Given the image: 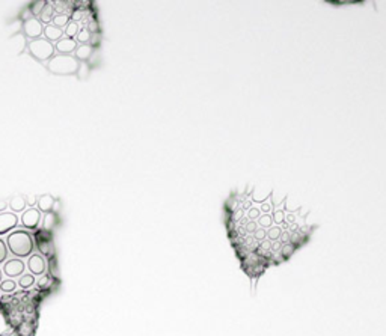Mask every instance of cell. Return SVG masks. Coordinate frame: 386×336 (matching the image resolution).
<instances>
[{
    "instance_id": "3",
    "label": "cell",
    "mask_w": 386,
    "mask_h": 336,
    "mask_svg": "<svg viewBox=\"0 0 386 336\" xmlns=\"http://www.w3.org/2000/svg\"><path fill=\"white\" fill-rule=\"evenodd\" d=\"M8 250L17 258H29L35 250L33 237L24 229H15L6 237Z\"/></svg>"
},
{
    "instance_id": "16",
    "label": "cell",
    "mask_w": 386,
    "mask_h": 336,
    "mask_svg": "<svg viewBox=\"0 0 386 336\" xmlns=\"http://www.w3.org/2000/svg\"><path fill=\"white\" fill-rule=\"evenodd\" d=\"M92 51H94V47L91 44H80V45H77V48L74 51V58L79 62H86L92 56Z\"/></svg>"
},
{
    "instance_id": "29",
    "label": "cell",
    "mask_w": 386,
    "mask_h": 336,
    "mask_svg": "<svg viewBox=\"0 0 386 336\" xmlns=\"http://www.w3.org/2000/svg\"><path fill=\"white\" fill-rule=\"evenodd\" d=\"M24 198H26V205H27L29 208H35V205H36V202H38V196L29 193V195H24Z\"/></svg>"
},
{
    "instance_id": "34",
    "label": "cell",
    "mask_w": 386,
    "mask_h": 336,
    "mask_svg": "<svg viewBox=\"0 0 386 336\" xmlns=\"http://www.w3.org/2000/svg\"><path fill=\"white\" fill-rule=\"evenodd\" d=\"M3 281V270H0V282Z\"/></svg>"
},
{
    "instance_id": "11",
    "label": "cell",
    "mask_w": 386,
    "mask_h": 336,
    "mask_svg": "<svg viewBox=\"0 0 386 336\" xmlns=\"http://www.w3.org/2000/svg\"><path fill=\"white\" fill-rule=\"evenodd\" d=\"M27 268L30 270V274L42 276L47 270V261L39 253H32L27 261Z\"/></svg>"
},
{
    "instance_id": "30",
    "label": "cell",
    "mask_w": 386,
    "mask_h": 336,
    "mask_svg": "<svg viewBox=\"0 0 386 336\" xmlns=\"http://www.w3.org/2000/svg\"><path fill=\"white\" fill-rule=\"evenodd\" d=\"M71 21H74V23H80L82 21V18H83V11H74L73 12V15H71Z\"/></svg>"
},
{
    "instance_id": "6",
    "label": "cell",
    "mask_w": 386,
    "mask_h": 336,
    "mask_svg": "<svg viewBox=\"0 0 386 336\" xmlns=\"http://www.w3.org/2000/svg\"><path fill=\"white\" fill-rule=\"evenodd\" d=\"M33 240H36V247H38V250L41 252L42 256L49 258V261L56 259V250H55L52 232L39 229V231H36V235H35Z\"/></svg>"
},
{
    "instance_id": "1",
    "label": "cell",
    "mask_w": 386,
    "mask_h": 336,
    "mask_svg": "<svg viewBox=\"0 0 386 336\" xmlns=\"http://www.w3.org/2000/svg\"><path fill=\"white\" fill-rule=\"evenodd\" d=\"M222 214L229 246L252 287L267 270L288 262L318 229L302 205L289 208L287 196L276 201L273 192L258 198L254 186L231 190Z\"/></svg>"
},
{
    "instance_id": "5",
    "label": "cell",
    "mask_w": 386,
    "mask_h": 336,
    "mask_svg": "<svg viewBox=\"0 0 386 336\" xmlns=\"http://www.w3.org/2000/svg\"><path fill=\"white\" fill-rule=\"evenodd\" d=\"M27 50L29 53L39 62H45L50 61L55 56V44H52L50 41H47L45 38H38V39H32L27 44Z\"/></svg>"
},
{
    "instance_id": "7",
    "label": "cell",
    "mask_w": 386,
    "mask_h": 336,
    "mask_svg": "<svg viewBox=\"0 0 386 336\" xmlns=\"http://www.w3.org/2000/svg\"><path fill=\"white\" fill-rule=\"evenodd\" d=\"M41 220H42V213L38 208H27L21 213V217H20L23 228L30 231H36L38 226L41 225Z\"/></svg>"
},
{
    "instance_id": "20",
    "label": "cell",
    "mask_w": 386,
    "mask_h": 336,
    "mask_svg": "<svg viewBox=\"0 0 386 336\" xmlns=\"http://www.w3.org/2000/svg\"><path fill=\"white\" fill-rule=\"evenodd\" d=\"M79 30H80V24H79V23H74V21H70L68 26L64 29V36L73 38V39H74V38L77 36Z\"/></svg>"
},
{
    "instance_id": "4",
    "label": "cell",
    "mask_w": 386,
    "mask_h": 336,
    "mask_svg": "<svg viewBox=\"0 0 386 336\" xmlns=\"http://www.w3.org/2000/svg\"><path fill=\"white\" fill-rule=\"evenodd\" d=\"M79 61L73 54H55L47 62V70L56 76H71L79 70Z\"/></svg>"
},
{
    "instance_id": "25",
    "label": "cell",
    "mask_w": 386,
    "mask_h": 336,
    "mask_svg": "<svg viewBox=\"0 0 386 336\" xmlns=\"http://www.w3.org/2000/svg\"><path fill=\"white\" fill-rule=\"evenodd\" d=\"M89 73H91V68L88 65V62H80L79 64V70H77V77L79 80H86L89 77Z\"/></svg>"
},
{
    "instance_id": "18",
    "label": "cell",
    "mask_w": 386,
    "mask_h": 336,
    "mask_svg": "<svg viewBox=\"0 0 386 336\" xmlns=\"http://www.w3.org/2000/svg\"><path fill=\"white\" fill-rule=\"evenodd\" d=\"M53 12H55V9H53V6L50 5V2H47V6L44 8V11L41 12V15L38 17V20L42 23V24H52V20H53Z\"/></svg>"
},
{
    "instance_id": "24",
    "label": "cell",
    "mask_w": 386,
    "mask_h": 336,
    "mask_svg": "<svg viewBox=\"0 0 386 336\" xmlns=\"http://www.w3.org/2000/svg\"><path fill=\"white\" fill-rule=\"evenodd\" d=\"M35 284V276L33 274H23L20 276V281H18V285L23 288V290H29L32 288Z\"/></svg>"
},
{
    "instance_id": "22",
    "label": "cell",
    "mask_w": 386,
    "mask_h": 336,
    "mask_svg": "<svg viewBox=\"0 0 386 336\" xmlns=\"http://www.w3.org/2000/svg\"><path fill=\"white\" fill-rule=\"evenodd\" d=\"M52 284H53L52 274H42V276L38 279V282H36V285H38V288H39L41 291H47L49 288H52Z\"/></svg>"
},
{
    "instance_id": "28",
    "label": "cell",
    "mask_w": 386,
    "mask_h": 336,
    "mask_svg": "<svg viewBox=\"0 0 386 336\" xmlns=\"http://www.w3.org/2000/svg\"><path fill=\"white\" fill-rule=\"evenodd\" d=\"M8 255H9V250H8L6 241L0 238V264H2V262H6Z\"/></svg>"
},
{
    "instance_id": "8",
    "label": "cell",
    "mask_w": 386,
    "mask_h": 336,
    "mask_svg": "<svg viewBox=\"0 0 386 336\" xmlns=\"http://www.w3.org/2000/svg\"><path fill=\"white\" fill-rule=\"evenodd\" d=\"M44 32V24L38 20V18H30L27 21H23V33L32 41V39H38L41 38Z\"/></svg>"
},
{
    "instance_id": "10",
    "label": "cell",
    "mask_w": 386,
    "mask_h": 336,
    "mask_svg": "<svg viewBox=\"0 0 386 336\" xmlns=\"http://www.w3.org/2000/svg\"><path fill=\"white\" fill-rule=\"evenodd\" d=\"M18 222H20V219L15 213H12V211L0 213V235L15 231V228L18 226Z\"/></svg>"
},
{
    "instance_id": "31",
    "label": "cell",
    "mask_w": 386,
    "mask_h": 336,
    "mask_svg": "<svg viewBox=\"0 0 386 336\" xmlns=\"http://www.w3.org/2000/svg\"><path fill=\"white\" fill-rule=\"evenodd\" d=\"M86 29L94 35L96 30H98V24H96L95 20H89V23H88V26H86Z\"/></svg>"
},
{
    "instance_id": "27",
    "label": "cell",
    "mask_w": 386,
    "mask_h": 336,
    "mask_svg": "<svg viewBox=\"0 0 386 336\" xmlns=\"http://www.w3.org/2000/svg\"><path fill=\"white\" fill-rule=\"evenodd\" d=\"M12 23H14V24H9V30L12 32V36H15V35H18L20 32H23V21H21L20 18H17V20H14Z\"/></svg>"
},
{
    "instance_id": "23",
    "label": "cell",
    "mask_w": 386,
    "mask_h": 336,
    "mask_svg": "<svg viewBox=\"0 0 386 336\" xmlns=\"http://www.w3.org/2000/svg\"><path fill=\"white\" fill-rule=\"evenodd\" d=\"M91 38H92V33L86 29V27H80V30H79V33H77V36H76V41L77 42H80V44H89L91 42Z\"/></svg>"
},
{
    "instance_id": "26",
    "label": "cell",
    "mask_w": 386,
    "mask_h": 336,
    "mask_svg": "<svg viewBox=\"0 0 386 336\" xmlns=\"http://www.w3.org/2000/svg\"><path fill=\"white\" fill-rule=\"evenodd\" d=\"M17 285H18V284H17L14 279H5V281L0 282V290H2L3 293H14L15 288H17Z\"/></svg>"
},
{
    "instance_id": "14",
    "label": "cell",
    "mask_w": 386,
    "mask_h": 336,
    "mask_svg": "<svg viewBox=\"0 0 386 336\" xmlns=\"http://www.w3.org/2000/svg\"><path fill=\"white\" fill-rule=\"evenodd\" d=\"M42 35H44V38H45L47 41H50L52 44H53V42L56 44L61 38H64V30L59 29V27H56V26H53V24H47V26H44Z\"/></svg>"
},
{
    "instance_id": "9",
    "label": "cell",
    "mask_w": 386,
    "mask_h": 336,
    "mask_svg": "<svg viewBox=\"0 0 386 336\" xmlns=\"http://www.w3.org/2000/svg\"><path fill=\"white\" fill-rule=\"evenodd\" d=\"M3 273L9 279H14L17 276H23L24 274V262L20 258L6 259V262L3 264Z\"/></svg>"
},
{
    "instance_id": "19",
    "label": "cell",
    "mask_w": 386,
    "mask_h": 336,
    "mask_svg": "<svg viewBox=\"0 0 386 336\" xmlns=\"http://www.w3.org/2000/svg\"><path fill=\"white\" fill-rule=\"evenodd\" d=\"M68 23H70V15L68 14H65V15L64 14H56L52 20V24L62 29V30L68 26Z\"/></svg>"
},
{
    "instance_id": "32",
    "label": "cell",
    "mask_w": 386,
    "mask_h": 336,
    "mask_svg": "<svg viewBox=\"0 0 386 336\" xmlns=\"http://www.w3.org/2000/svg\"><path fill=\"white\" fill-rule=\"evenodd\" d=\"M61 208H62V205H61V199H55V204H53V213L55 214H58L59 211H61Z\"/></svg>"
},
{
    "instance_id": "13",
    "label": "cell",
    "mask_w": 386,
    "mask_h": 336,
    "mask_svg": "<svg viewBox=\"0 0 386 336\" xmlns=\"http://www.w3.org/2000/svg\"><path fill=\"white\" fill-rule=\"evenodd\" d=\"M8 207L11 208V211L12 213H23L24 210H26V198H24V195H20V193H17V195H12L9 199H8Z\"/></svg>"
},
{
    "instance_id": "12",
    "label": "cell",
    "mask_w": 386,
    "mask_h": 336,
    "mask_svg": "<svg viewBox=\"0 0 386 336\" xmlns=\"http://www.w3.org/2000/svg\"><path fill=\"white\" fill-rule=\"evenodd\" d=\"M77 48V41L73 38H61L56 44H55V50L58 51V54H73Z\"/></svg>"
},
{
    "instance_id": "21",
    "label": "cell",
    "mask_w": 386,
    "mask_h": 336,
    "mask_svg": "<svg viewBox=\"0 0 386 336\" xmlns=\"http://www.w3.org/2000/svg\"><path fill=\"white\" fill-rule=\"evenodd\" d=\"M45 6H47V2H45V0H38V2H32L29 9H30L32 15H33L35 18H38V17L41 15V12L44 11Z\"/></svg>"
},
{
    "instance_id": "2",
    "label": "cell",
    "mask_w": 386,
    "mask_h": 336,
    "mask_svg": "<svg viewBox=\"0 0 386 336\" xmlns=\"http://www.w3.org/2000/svg\"><path fill=\"white\" fill-rule=\"evenodd\" d=\"M32 296H5L0 299V308L5 309L6 320L17 336H33L36 309Z\"/></svg>"
},
{
    "instance_id": "33",
    "label": "cell",
    "mask_w": 386,
    "mask_h": 336,
    "mask_svg": "<svg viewBox=\"0 0 386 336\" xmlns=\"http://www.w3.org/2000/svg\"><path fill=\"white\" fill-rule=\"evenodd\" d=\"M8 208V201L6 199H0V213H5Z\"/></svg>"
},
{
    "instance_id": "17",
    "label": "cell",
    "mask_w": 386,
    "mask_h": 336,
    "mask_svg": "<svg viewBox=\"0 0 386 336\" xmlns=\"http://www.w3.org/2000/svg\"><path fill=\"white\" fill-rule=\"evenodd\" d=\"M59 222V219H58V214H55L53 211H50V213H45L44 216H42V220H41V229H44V231H49V232H52L55 228H56V225Z\"/></svg>"
},
{
    "instance_id": "15",
    "label": "cell",
    "mask_w": 386,
    "mask_h": 336,
    "mask_svg": "<svg viewBox=\"0 0 386 336\" xmlns=\"http://www.w3.org/2000/svg\"><path fill=\"white\" fill-rule=\"evenodd\" d=\"M53 204H55V198L49 193L45 195H41L38 196V202H36V208L41 211V213H50L53 210Z\"/></svg>"
}]
</instances>
